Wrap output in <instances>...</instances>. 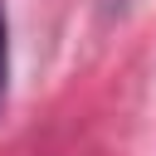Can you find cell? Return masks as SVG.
Wrapping results in <instances>:
<instances>
[{"label": "cell", "instance_id": "1", "mask_svg": "<svg viewBox=\"0 0 156 156\" xmlns=\"http://www.w3.org/2000/svg\"><path fill=\"white\" fill-rule=\"evenodd\" d=\"M5 88H10V24H5V0H0V107H5Z\"/></svg>", "mask_w": 156, "mask_h": 156}]
</instances>
